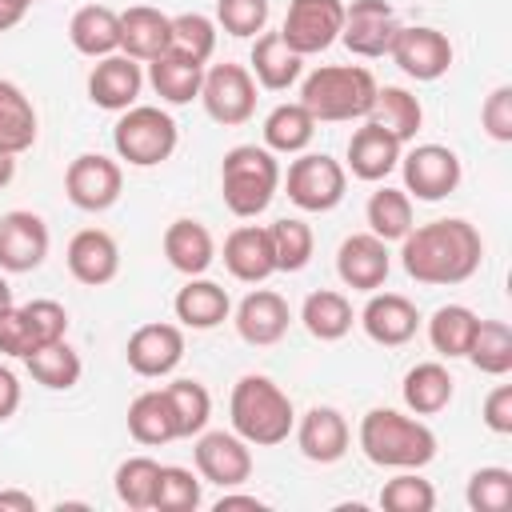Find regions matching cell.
Masks as SVG:
<instances>
[{
  "mask_svg": "<svg viewBox=\"0 0 512 512\" xmlns=\"http://www.w3.org/2000/svg\"><path fill=\"white\" fill-rule=\"evenodd\" d=\"M376 76L364 64H324L316 68L304 88L300 104L312 112L316 124H344V120H368L376 100Z\"/></svg>",
  "mask_w": 512,
  "mask_h": 512,
  "instance_id": "4",
  "label": "cell"
},
{
  "mask_svg": "<svg viewBox=\"0 0 512 512\" xmlns=\"http://www.w3.org/2000/svg\"><path fill=\"white\" fill-rule=\"evenodd\" d=\"M268 240H272L276 272H300V268H308L312 248H316V236H312V228L304 220L280 216L276 224H268Z\"/></svg>",
  "mask_w": 512,
  "mask_h": 512,
  "instance_id": "40",
  "label": "cell"
},
{
  "mask_svg": "<svg viewBox=\"0 0 512 512\" xmlns=\"http://www.w3.org/2000/svg\"><path fill=\"white\" fill-rule=\"evenodd\" d=\"M148 84L164 104H192V100H200L204 64L184 60L176 52H164V56L148 60Z\"/></svg>",
  "mask_w": 512,
  "mask_h": 512,
  "instance_id": "31",
  "label": "cell"
},
{
  "mask_svg": "<svg viewBox=\"0 0 512 512\" xmlns=\"http://www.w3.org/2000/svg\"><path fill=\"white\" fill-rule=\"evenodd\" d=\"M164 396H168V404H172V416H176L180 436H200V432L208 428L212 396H208V388H204L200 380L180 376V380L164 384Z\"/></svg>",
  "mask_w": 512,
  "mask_h": 512,
  "instance_id": "42",
  "label": "cell"
},
{
  "mask_svg": "<svg viewBox=\"0 0 512 512\" xmlns=\"http://www.w3.org/2000/svg\"><path fill=\"white\" fill-rule=\"evenodd\" d=\"M200 480L216 488H240L252 476V444L236 432H200L192 448Z\"/></svg>",
  "mask_w": 512,
  "mask_h": 512,
  "instance_id": "13",
  "label": "cell"
},
{
  "mask_svg": "<svg viewBox=\"0 0 512 512\" xmlns=\"http://www.w3.org/2000/svg\"><path fill=\"white\" fill-rule=\"evenodd\" d=\"M236 332L244 344L252 348H268V344H280L288 324H292V312H288V300L272 288H256L248 292L240 304H236Z\"/></svg>",
  "mask_w": 512,
  "mask_h": 512,
  "instance_id": "21",
  "label": "cell"
},
{
  "mask_svg": "<svg viewBox=\"0 0 512 512\" xmlns=\"http://www.w3.org/2000/svg\"><path fill=\"white\" fill-rule=\"evenodd\" d=\"M68 272L88 284V288H100V284H112L116 272H120V248L116 240L104 232V228H80L72 240H68Z\"/></svg>",
  "mask_w": 512,
  "mask_h": 512,
  "instance_id": "22",
  "label": "cell"
},
{
  "mask_svg": "<svg viewBox=\"0 0 512 512\" xmlns=\"http://www.w3.org/2000/svg\"><path fill=\"white\" fill-rule=\"evenodd\" d=\"M120 188H124V172L112 156H100V152H80L68 172H64V192L68 200L80 208V212H104L120 200Z\"/></svg>",
  "mask_w": 512,
  "mask_h": 512,
  "instance_id": "12",
  "label": "cell"
},
{
  "mask_svg": "<svg viewBox=\"0 0 512 512\" xmlns=\"http://www.w3.org/2000/svg\"><path fill=\"white\" fill-rule=\"evenodd\" d=\"M280 188V164L276 152H268L264 144H236L224 152L220 160V196L224 208L240 220L260 216L272 196Z\"/></svg>",
  "mask_w": 512,
  "mask_h": 512,
  "instance_id": "5",
  "label": "cell"
},
{
  "mask_svg": "<svg viewBox=\"0 0 512 512\" xmlns=\"http://www.w3.org/2000/svg\"><path fill=\"white\" fill-rule=\"evenodd\" d=\"M28 16V8L20 4V0H0V32H8V28H16L20 20Z\"/></svg>",
  "mask_w": 512,
  "mask_h": 512,
  "instance_id": "56",
  "label": "cell"
},
{
  "mask_svg": "<svg viewBox=\"0 0 512 512\" xmlns=\"http://www.w3.org/2000/svg\"><path fill=\"white\" fill-rule=\"evenodd\" d=\"M36 144V108L20 84L0 80V148L20 156Z\"/></svg>",
  "mask_w": 512,
  "mask_h": 512,
  "instance_id": "34",
  "label": "cell"
},
{
  "mask_svg": "<svg viewBox=\"0 0 512 512\" xmlns=\"http://www.w3.org/2000/svg\"><path fill=\"white\" fill-rule=\"evenodd\" d=\"M356 444L376 468H396L400 472V468H424V464L436 460V432L424 420L404 416L396 408L364 412Z\"/></svg>",
  "mask_w": 512,
  "mask_h": 512,
  "instance_id": "3",
  "label": "cell"
},
{
  "mask_svg": "<svg viewBox=\"0 0 512 512\" xmlns=\"http://www.w3.org/2000/svg\"><path fill=\"white\" fill-rule=\"evenodd\" d=\"M452 392H456V380L452 372L440 364V360H424V364H412L404 372V384H400V396L408 404L412 416H436L452 404Z\"/></svg>",
  "mask_w": 512,
  "mask_h": 512,
  "instance_id": "30",
  "label": "cell"
},
{
  "mask_svg": "<svg viewBox=\"0 0 512 512\" xmlns=\"http://www.w3.org/2000/svg\"><path fill=\"white\" fill-rule=\"evenodd\" d=\"M480 124L496 144H512V84H500L488 92L480 108Z\"/></svg>",
  "mask_w": 512,
  "mask_h": 512,
  "instance_id": "50",
  "label": "cell"
},
{
  "mask_svg": "<svg viewBox=\"0 0 512 512\" xmlns=\"http://www.w3.org/2000/svg\"><path fill=\"white\" fill-rule=\"evenodd\" d=\"M200 104L224 128L248 124L252 112H256V80H252V72L244 64H212V68H204Z\"/></svg>",
  "mask_w": 512,
  "mask_h": 512,
  "instance_id": "8",
  "label": "cell"
},
{
  "mask_svg": "<svg viewBox=\"0 0 512 512\" xmlns=\"http://www.w3.org/2000/svg\"><path fill=\"white\" fill-rule=\"evenodd\" d=\"M128 436L136 444H148V448L180 440V428H176V416H172L164 388H148L128 404Z\"/></svg>",
  "mask_w": 512,
  "mask_h": 512,
  "instance_id": "32",
  "label": "cell"
},
{
  "mask_svg": "<svg viewBox=\"0 0 512 512\" xmlns=\"http://www.w3.org/2000/svg\"><path fill=\"white\" fill-rule=\"evenodd\" d=\"M280 180L288 188V200L300 212H332L344 200L348 168L328 152H296V160L288 164V176Z\"/></svg>",
  "mask_w": 512,
  "mask_h": 512,
  "instance_id": "7",
  "label": "cell"
},
{
  "mask_svg": "<svg viewBox=\"0 0 512 512\" xmlns=\"http://www.w3.org/2000/svg\"><path fill=\"white\" fill-rule=\"evenodd\" d=\"M228 416H232V432L240 440H248L252 448L284 444L288 432L296 428V408H292L288 392L276 380L256 376V372H248L232 384Z\"/></svg>",
  "mask_w": 512,
  "mask_h": 512,
  "instance_id": "2",
  "label": "cell"
},
{
  "mask_svg": "<svg viewBox=\"0 0 512 512\" xmlns=\"http://www.w3.org/2000/svg\"><path fill=\"white\" fill-rule=\"evenodd\" d=\"M200 480L180 468V464H160V480H156V496H152V508L156 512H192L200 508Z\"/></svg>",
  "mask_w": 512,
  "mask_h": 512,
  "instance_id": "46",
  "label": "cell"
},
{
  "mask_svg": "<svg viewBox=\"0 0 512 512\" xmlns=\"http://www.w3.org/2000/svg\"><path fill=\"white\" fill-rule=\"evenodd\" d=\"M228 508H252V512H260L264 500H256V496H236V492L224 488V496L216 500V512H228Z\"/></svg>",
  "mask_w": 512,
  "mask_h": 512,
  "instance_id": "55",
  "label": "cell"
},
{
  "mask_svg": "<svg viewBox=\"0 0 512 512\" xmlns=\"http://www.w3.org/2000/svg\"><path fill=\"white\" fill-rule=\"evenodd\" d=\"M364 216H368V232L380 236L384 244L388 240H404L412 232V196L404 188H388L384 184V188H376L368 196Z\"/></svg>",
  "mask_w": 512,
  "mask_h": 512,
  "instance_id": "39",
  "label": "cell"
},
{
  "mask_svg": "<svg viewBox=\"0 0 512 512\" xmlns=\"http://www.w3.org/2000/svg\"><path fill=\"white\" fill-rule=\"evenodd\" d=\"M124 360L136 376H148V380H160L168 372H176V364L184 360V332L176 324H140L128 344H124Z\"/></svg>",
  "mask_w": 512,
  "mask_h": 512,
  "instance_id": "15",
  "label": "cell"
},
{
  "mask_svg": "<svg viewBox=\"0 0 512 512\" xmlns=\"http://www.w3.org/2000/svg\"><path fill=\"white\" fill-rule=\"evenodd\" d=\"M392 272V256H388V244L372 232H352L340 248H336V276L356 288V292H376L384 288Z\"/></svg>",
  "mask_w": 512,
  "mask_h": 512,
  "instance_id": "18",
  "label": "cell"
},
{
  "mask_svg": "<svg viewBox=\"0 0 512 512\" xmlns=\"http://www.w3.org/2000/svg\"><path fill=\"white\" fill-rule=\"evenodd\" d=\"M0 512H36V496L20 492V488H4L0 492Z\"/></svg>",
  "mask_w": 512,
  "mask_h": 512,
  "instance_id": "54",
  "label": "cell"
},
{
  "mask_svg": "<svg viewBox=\"0 0 512 512\" xmlns=\"http://www.w3.org/2000/svg\"><path fill=\"white\" fill-rule=\"evenodd\" d=\"M248 72H252V80H256L260 88L284 92V88H292V84L300 80L304 56L292 52L280 32H260L256 44H252V68H248Z\"/></svg>",
  "mask_w": 512,
  "mask_h": 512,
  "instance_id": "29",
  "label": "cell"
},
{
  "mask_svg": "<svg viewBox=\"0 0 512 512\" xmlns=\"http://www.w3.org/2000/svg\"><path fill=\"white\" fill-rule=\"evenodd\" d=\"M144 88V72H140V60L124 56V52H112V56H100L88 72V100L104 112H124L136 104Z\"/></svg>",
  "mask_w": 512,
  "mask_h": 512,
  "instance_id": "19",
  "label": "cell"
},
{
  "mask_svg": "<svg viewBox=\"0 0 512 512\" xmlns=\"http://www.w3.org/2000/svg\"><path fill=\"white\" fill-rule=\"evenodd\" d=\"M216 24L228 36H256L268 24V0H216Z\"/></svg>",
  "mask_w": 512,
  "mask_h": 512,
  "instance_id": "48",
  "label": "cell"
},
{
  "mask_svg": "<svg viewBox=\"0 0 512 512\" xmlns=\"http://www.w3.org/2000/svg\"><path fill=\"white\" fill-rule=\"evenodd\" d=\"M312 136H316V120L300 100L296 104H276L264 116V148L268 152L296 156V152H304L312 144Z\"/></svg>",
  "mask_w": 512,
  "mask_h": 512,
  "instance_id": "36",
  "label": "cell"
},
{
  "mask_svg": "<svg viewBox=\"0 0 512 512\" xmlns=\"http://www.w3.org/2000/svg\"><path fill=\"white\" fill-rule=\"evenodd\" d=\"M388 56L396 60V68H400L404 76L428 84V80H440V76L452 68V40H448L440 28L408 24V28H396Z\"/></svg>",
  "mask_w": 512,
  "mask_h": 512,
  "instance_id": "11",
  "label": "cell"
},
{
  "mask_svg": "<svg viewBox=\"0 0 512 512\" xmlns=\"http://www.w3.org/2000/svg\"><path fill=\"white\" fill-rule=\"evenodd\" d=\"M16 408H20V380H16V372H12V368H4V364H0V424H4V420H12V416H16Z\"/></svg>",
  "mask_w": 512,
  "mask_h": 512,
  "instance_id": "53",
  "label": "cell"
},
{
  "mask_svg": "<svg viewBox=\"0 0 512 512\" xmlns=\"http://www.w3.org/2000/svg\"><path fill=\"white\" fill-rule=\"evenodd\" d=\"M36 348H40V344H36V336H32L28 320H24V308L8 304V308L0 312V352H4V356L24 360V356H28V352H36Z\"/></svg>",
  "mask_w": 512,
  "mask_h": 512,
  "instance_id": "51",
  "label": "cell"
},
{
  "mask_svg": "<svg viewBox=\"0 0 512 512\" xmlns=\"http://www.w3.org/2000/svg\"><path fill=\"white\" fill-rule=\"evenodd\" d=\"M360 328L372 344H384V348H400L416 336L420 328V312L408 296L400 292H368V304L360 308Z\"/></svg>",
  "mask_w": 512,
  "mask_h": 512,
  "instance_id": "17",
  "label": "cell"
},
{
  "mask_svg": "<svg viewBox=\"0 0 512 512\" xmlns=\"http://www.w3.org/2000/svg\"><path fill=\"white\" fill-rule=\"evenodd\" d=\"M20 308H24V320H28L32 336H36V344H52V340H64L68 336V312H64L60 300L40 296V300H28Z\"/></svg>",
  "mask_w": 512,
  "mask_h": 512,
  "instance_id": "49",
  "label": "cell"
},
{
  "mask_svg": "<svg viewBox=\"0 0 512 512\" xmlns=\"http://www.w3.org/2000/svg\"><path fill=\"white\" fill-rule=\"evenodd\" d=\"M12 304V288H8V280H4V272H0V312Z\"/></svg>",
  "mask_w": 512,
  "mask_h": 512,
  "instance_id": "58",
  "label": "cell"
},
{
  "mask_svg": "<svg viewBox=\"0 0 512 512\" xmlns=\"http://www.w3.org/2000/svg\"><path fill=\"white\" fill-rule=\"evenodd\" d=\"M168 40H172V16H164L160 8L132 4L120 12V52L124 56L148 64L168 52Z\"/></svg>",
  "mask_w": 512,
  "mask_h": 512,
  "instance_id": "23",
  "label": "cell"
},
{
  "mask_svg": "<svg viewBox=\"0 0 512 512\" xmlns=\"http://www.w3.org/2000/svg\"><path fill=\"white\" fill-rule=\"evenodd\" d=\"M20 4H24V8H32V4H36V0H20Z\"/></svg>",
  "mask_w": 512,
  "mask_h": 512,
  "instance_id": "59",
  "label": "cell"
},
{
  "mask_svg": "<svg viewBox=\"0 0 512 512\" xmlns=\"http://www.w3.org/2000/svg\"><path fill=\"white\" fill-rule=\"evenodd\" d=\"M300 320L308 328V336L332 344V340H344L352 332V304L344 292H332V288H320V292H308L304 304H300Z\"/></svg>",
  "mask_w": 512,
  "mask_h": 512,
  "instance_id": "33",
  "label": "cell"
},
{
  "mask_svg": "<svg viewBox=\"0 0 512 512\" xmlns=\"http://www.w3.org/2000/svg\"><path fill=\"white\" fill-rule=\"evenodd\" d=\"M468 360L484 376H508L512 372V328L504 320H480L468 344Z\"/></svg>",
  "mask_w": 512,
  "mask_h": 512,
  "instance_id": "41",
  "label": "cell"
},
{
  "mask_svg": "<svg viewBox=\"0 0 512 512\" xmlns=\"http://www.w3.org/2000/svg\"><path fill=\"white\" fill-rule=\"evenodd\" d=\"M68 40L80 56L100 60L120 52V12H112L108 4H84L72 12L68 20Z\"/></svg>",
  "mask_w": 512,
  "mask_h": 512,
  "instance_id": "28",
  "label": "cell"
},
{
  "mask_svg": "<svg viewBox=\"0 0 512 512\" xmlns=\"http://www.w3.org/2000/svg\"><path fill=\"white\" fill-rule=\"evenodd\" d=\"M468 508L472 512H508L512 508V472L508 468H476L468 476Z\"/></svg>",
  "mask_w": 512,
  "mask_h": 512,
  "instance_id": "47",
  "label": "cell"
},
{
  "mask_svg": "<svg viewBox=\"0 0 512 512\" xmlns=\"http://www.w3.org/2000/svg\"><path fill=\"white\" fill-rule=\"evenodd\" d=\"M156 480H160V464L152 456H128V460H120V468L112 476L120 504L132 508V512H148L152 508Z\"/></svg>",
  "mask_w": 512,
  "mask_h": 512,
  "instance_id": "43",
  "label": "cell"
},
{
  "mask_svg": "<svg viewBox=\"0 0 512 512\" xmlns=\"http://www.w3.org/2000/svg\"><path fill=\"white\" fill-rule=\"evenodd\" d=\"M292 432H296V444H300L304 460H312V464H336V460L348 452V444H352L348 420H344V412L332 408V404H312V408L296 420Z\"/></svg>",
  "mask_w": 512,
  "mask_h": 512,
  "instance_id": "20",
  "label": "cell"
},
{
  "mask_svg": "<svg viewBox=\"0 0 512 512\" xmlns=\"http://www.w3.org/2000/svg\"><path fill=\"white\" fill-rule=\"evenodd\" d=\"M396 168L404 172V192L416 200H428V204L452 196L460 188V176H464L460 156L444 144H416V148L400 152Z\"/></svg>",
  "mask_w": 512,
  "mask_h": 512,
  "instance_id": "9",
  "label": "cell"
},
{
  "mask_svg": "<svg viewBox=\"0 0 512 512\" xmlns=\"http://www.w3.org/2000/svg\"><path fill=\"white\" fill-rule=\"evenodd\" d=\"M380 504L388 512H432L436 508V488L420 476V468H400V476H392L380 488Z\"/></svg>",
  "mask_w": 512,
  "mask_h": 512,
  "instance_id": "45",
  "label": "cell"
},
{
  "mask_svg": "<svg viewBox=\"0 0 512 512\" xmlns=\"http://www.w3.org/2000/svg\"><path fill=\"white\" fill-rule=\"evenodd\" d=\"M484 260V240L480 232L460 220H432V224H412V232L400 240V264L416 284H464L476 276Z\"/></svg>",
  "mask_w": 512,
  "mask_h": 512,
  "instance_id": "1",
  "label": "cell"
},
{
  "mask_svg": "<svg viewBox=\"0 0 512 512\" xmlns=\"http://www.w3.org/2000/svg\"><path fill=\"white\" fill-rule=\"evenodd\" d=\"M340 28H344V0H292L280 36L292 52L316 56L340 40Z\"/></svg>",
  "mask_w": 512,
  "mask_h": 512,
  "instance_id": "10",
  "label": "cell"
},
{
  "mask_svg": "<svg viewBox=\"0 0 512 512\" xmlns=\"http://www.w3.org/2000/svg\"><path fill=\"white\" fill-rule=\"evenodd\" d=\"M24 364H28L32 380L44 384V388H52V392H68V388H76V384H80V372H84L80 352H76L68 340L40 344L36 352L24 356Z\"/></svg>",
  "mask_w": 512,
  "mask_h": 512,
  "instance_id": "38",
  "label": "cell"
},
{
  "mask_svg": "<svg viewBox=\"0 0 512 512\" xmlns=\"http://www.w3.org/2000/svg\"><path fill=\"white\" fill-rule=\"evenodd\" d=\"M180 144L176 120L156 104H132L112 124V148L132 168H156L164 164Z\"/></svg>",
  "mask_w": 512,
  "mask_h": 512,
  "instance_id": "6",
  "label": "cell"
},
{
  "mask_svg": "<svg viewBox=\"0 0 512 512\" xmlns=\"http://www.w3.org/2000/svg\"><path fill=\"white\" fill-rule=\"evenodd\" d=\"M396 28L400 24H396V12H392L388 0H352V4H344L340 40L352 56H364V60L388 56Z\"/></svg>",
  "mask_w": 512,
  "mask_h": 512,
  "instance_id": "14",
  "label": "cell"
},
{
  "mask_svg": "<svg viewBox=\"0 0 512 512\" xmlns=\"http://www.w3.org/2000/svg\"><path fill=\"white\" fill-rule=\"evenodd\" d=\"M400 152H404V144L392 132H384L380 124L364 120V128H356L352 140H348V172L356 180L376 184L400 164Z\"/></svg>",
  "mask_w": 512,
  "mask_h": 512,
  "instance_id": "24",
  "label": "cell"
},
{
  "mask_svg": "<svg viewBox=\"0 0 512 512\" xmlns=\"http://www.w3.org/2000/svg\"><path fill=\"white\" fill-rule=\"evenodd\" d=\"M484 424L496 436H512V384H496L484 396Z\"/></svg>",
  "mask_w": 512,
  "mask_h": 512,
  "instance_id": "52",
  "label": "cell"
},
{
  "mask_svg": "<svg viewBox=\"0 0 512 512\" xmlns=\"http://www.w3.org/2000/svg\"><path fill=\"white\" fill-rule=\"evenodd\" d=\"M48 256V224L28 212L12 208L0 216V272H36Z\"/></svg>",
  "mask_w": 512,
  "mask_h": 512,
  "instance_id": "16",
  "label": "cell"
},
{
  "mask_svg": "<svg viewBox=\"0 0 512 512\" xmlns=\"http://www.w3.org/2000/svg\"><path fill=\"white\" fill-rule=\"evenodd\" d=\"M12 176H16V156L0 148V188H8V184H12Z\"/></svg>",
  "mask_w": 512,
  "mask_h": 512,
  "instance_id": "57",
  "label": "cell"
},
{
  "mask_svg": "<svg viewBox=\"0 0 512 512\" xmlns=\"http://www.w3.org/2000/svg\"><path fill=\"white\" fill-rule=\"evenodd\" d=\"M172 312L184 328H196V332H208L216 324H224L232 316V300L228 292L216 284V280H204V276H188V284L176 292L172 300Z\"/></svg>",
  "mask_w": 512,
  "mask_h": 512,
  "instance_id": "27",
  "label": "cell"
},
{
  "mask_svg": "<svg viewBox=\"0 0 512 512\" xmlns=\"http://www.w3.org/2000/svg\"><path fill=\"white\" fill-rule=\"evenodd\" d=\"M476 324H480V316L468 304H440L428 316V344L440 356L460 360V356H468V344L476 336Z\"/></svg>",
  "mask_w": 512,
  "mask_h": 512,
  "instance_id": "37",
  "label": "cell"
},
{
  "mask_svg": "<svg viewBox=\"0 0 512 512\" xmlns=\"http://www.w3.org/2000/svg\"><path fill=\"white\" fill-rule=\"evenodd\" d=\"M164 256H168V264L176 272L204 276L212 268V260H216V240H212V232L200 220L180 216V220H172L164 228Z\"/></svg>",
  "mask_w": 512,
  "mask_h": 512,
  "instance_id": "26",
  "label": "cell"
},
{
  "mask_svg": "<svg viewBox=\"0 0 512 512\" xmlns=\"http://www.w3.org/2000/svg\"><path fill=\"white\" fill-rule=\"evenodd\" d=\"M368 120L380 124L384 132H392L400 144H408L420 132V124H424V108H420V100L408 88L384 84V88H376V100H372Z\"/></svg>",
  "mask_w": 512,
  "mask_h": 512,
  "instance_id": "35",
  "label": "cell"
},
{
  "mask_svg": "<svg viewBox=\"0 0 512 512\" xmlns=\"http://www.w3.org/2000/svg\"><path fill=\"white\" fill-rule=\"evenodd\" d=\"M168 52H176L184 60H196V64H208L212 52H216V20H208L204 12H180V16H172Z\"/></svg>",
  "mask_w": 512,
  "mask_h": 512,
  "instance_id": "44",
  "label": "cell"
},
{
  "mask_svg": "<svg viewBox=\"0 0 512 512\" xmlns=\"http://www.w3.org/2000/svg\"><path fill=\"white\" fill-rule=\"evenodd\" d=\"M224 268L244 280V284H260L276 272V260H272V240H268V228L260 224H240L228 232L224 240Z\"/></svg>",
  "mask_w": 512,
  "mask_h": 512,
  "instance_id": "25",
  "label": "cell"
}]
</instances>
